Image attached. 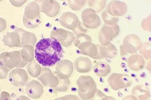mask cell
<instances>
[{"mask_svg":"<svg viewBox=\"0 0 151 100\" xmlns=\"http://www.w3.org/2000/svg\"><path fill=\"white\" fill-rule=\"evenodd\" d=\"M35 53L36 60L40 65L50 67L61 60L63 50L60 43L56 38H44L37 43Z\"/></svg>","mask_w":151,"mask_h":100,"instance_id":"6da1fadb","label":"cell"},{"mask_svg":"<svg viewBox=\"0 0 151 100\" xmlns=\"http://www.w3.org/2000/svg\"><path fill=\"white\" fill-rule=\"evenodd\" d=\"M79 95L83 100H90L94 96L96 91V86L91 77H81L79 81Z\"/></svg>","mask_w":151,"mask_h":100,"instance_id":"7a4b0ae2","label":"cell"},{"mask_svg":"<svg viewBox=\"0 0 151 100\" xmlns=\"http://www.w3.org/2000/svg\"><path fill=\"white\" fill-rule=\"evenodd\" d=\"M111 88L115 91L127 87L131 85L132 79L130 76L125 74L113 73L108 79Z\"/></svg>","mask_w":151,"mask_h":100,"instance_id":"3957f363","label":"cell"},{"mask_svg":"<svg viewBox=\"0 0 151 100\" xmlns=\"http://www.w3.org/2000/svg\"><path fill=\"white\" fill-rule=\"evenodd\" d=\"M132 93L137 100H147L150 96L149 91L142 85L134 87L132 90Z\"/></svg>","mask_w":151,"mask_h":100,"instance_id":"277c9868","label":"cell"},{"mask_svg":"<svg viewBox=\"0 0 151 100\" xmlns=\"http://www.w3.org/2000/svg\"><path fill=\"white\" fill-rule=\"evenodd\" d=\"M93 71L98 76L103 77L106 76L110 72L109 65L107 62L100 61L98 62L94 66Z\"/></svg>","mask_w":151,"mask_h":100,"instance_id":"5b68a950","label":"cell"},{"mask_svg":"<svg viewBox=\"0 0 151 100\" xmlns=\"http://www.w3.org/2000/svg\"><path fill=\"white\" fill-rule=\"evenodd\" d=\"M128 66L132 70L138 71L143 68L144 65V61L140 56H134L131 57L129 59Z\"/></svg>","mask_w":151,"mask_h":100,"instance_id":"8992f818","label":"cell"},{"mask_svg":"<svg viewBox=\"0 0 151 100\" xmlns=\"http://www.w3.org/2000/svg\"><path fill=\"white\" fill-rule=\"evenodd\" d=\"M92 67L91 60L87 57H80L77 62V68L79 72H89Z\"/></svg>","mask_w":151,"mask_h":100,"instance_id":"52a82bcc","label":"cell"},{"mask_svg":"<svg viewBox=\"0 0 151 100\" xmlns=\"http://www.w3.org/2000/svg\"><path fill=\"white\" fill-rule=\"evenodd\" d=\"M122 100H137L136 98L133 95H127L124 96Z\"/></svg>","mask_w":151,"mask_h":100,"instance_id":"ba28073f","label":"cell"},{"mask_svg":"<svg viewBox=\"0 0 151 100\" xmlns=\"http://www.w3.org/2000/svg\"><path fill=\"white\" fill-rule=\"evenodd\" d=\"M101 100H116L114 98L111 96H106L103 97Z\"/></svg>","mask_w":151,"mask_h":100,"instance_id":"9c48e42d","label":"cell"},{"mask_svg":"<svg viewBox=\"0 0 151 100\" xmlns=\"http://www.w3.org/2000/svg\"><path fill=\"white\" fill-rule=\"evenodd\" d=\"M0 94H1V88H0Z\"/></svg>","mask_w":151,"mask_h":100,"instance_id":"30bf717a","label":"cell"}]
</instances>
